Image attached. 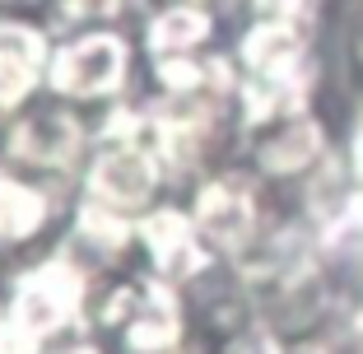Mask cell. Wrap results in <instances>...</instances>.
<instances>
[{
    "instance_id": "cell-1",
    "label": "cell",
    "mask_w": 363,
    "mask_h": 354,
    "mask_svg": "<svg viewBox=\"0 0 363 354\" xmlns=\"http://www.w3.org/2000/svg\"><path fill=\"white\" fill-rule=\"evenodd\" d=\"M89 322L112 336L117 354H177L186 336V303L177 284L159 275L117 280L103 299H94Z\"/></svg>"
},
{
    "instance_id": "cell-13",
    "label": "cell",
    "mask_w": 363,
    "mask_h": 354,
    "mask_svg": "<svg viewBox=\"0 0 363 354\" xmlns=\"http://www.w3.org/2000/svg\"><path fill=\"white\" fill-rule=\"evenodd\" d=\"M214 354H294V350L284 345V331H275L270 322H247L233 326Z\"/></svg>"
},
{
    "instance_id": "cell-15",
    "label": "cell",
    "mask_w": 363,
    "mask_h": 354,
    "mask_svg": "<svg viewBox=\"0 0 363 354\" xmlns=\"http://www.w3.org/2000/svg\"><path fill=\"white\" fill-rule=\"evenodd\" d=\"M321 0H252L257 19H284V23H312Z\"/></svg>"
},
{
    "instance_id": "cell-16",
    "label": "cell",
    "mask_w": 363,
    "mask_h": 354,
    "mask_svg": "<svg viewBox=\"0 0 363 354\" xmlns=\"http://www.w3.org/2000/svg\"><path fill=\"white\" fill-rule=\"evenodd\" d=\"M186 5H205V10H214V5H219V0H186Z\"/></svg>"
},
{
    "instance_id": "cell-17",
    "label": "cell",
    "mask_w": 363,
    "mask_h": 354,
    "mask_svg": "<svg viewBox=\"0 0 363 354\" xmlns=\"http://www.w3.org/2000/svg\"><path fill=\"white\" fill-rule=\"evenodd\" d=\"M359 65H363V33H359Z\"/></svg>"
},
{
    "instance_id": "cell-14",
    "label": "cell",
    "mask_w": 363,
    "mask_h": 354,
    "mask_svg": "<svg viewBox=\"0 0 363 354\" xmlns=\"http://www.w3.org/2000/svg\"><path fill=\"white\" fill-rule=\"evenodd\" d=\"M0 354H47V341L33 336L5 303H0Z\"/></svg>"
},
{
    "instance_id": "cell-8",
    "label": "cell",
    "mask_w": 363,
    "mask_h": 354,
    "mask_svg": "<svg viewBox=\"0 0 363 354\" xmlns=\"http://www.w3.org/2000/svg\"><path fill=\"white\" fill-rule=\"evenodd\" d=\"M56 43L28 19H0V117H19L47 89Z\"/></svg>"
},
{
    "instance_id": "cell-5",
    "label": "cell",
    "mask_w": 363,
    "mask_h": 354,
    "mask_svg": "<svg viewBox=\"0 0 363 354\" xmlns=\"http://www.w3.org/2000/svg\"><path fill=\"white\" fill-rule=\"evenodd\" d=\"M186 210H191L201 238L210 243V252L219 261H242L266 233L257 177H247V172H214V177H205L191 192Z\"/></svg>"
},
{
    "instance_id": "cell-10",
    "label": "cell",
    "mask_w": 363,
    "mask_h": 354,
    "mask_svg": "<svg viewBox=\"0 0 363 354\" xmlns=\"http://www.w3.org/2000/svg\"><path fill=\"white\" fill-rule=\"evenodd\" d=\"M56 182L28 177V172L0 163V247H28L56 224Z\"/></svg>"
},
{
    "instance_id": "cell-6",
    "label": "cell",
    "mask_w": 363,
    "mask_h": 354,
    "mask_svg": "<svg viewBox=\"0 0 363 354\" xmlns=\"http://www.w3.org/2000/svg\"><path fill=\"white\" fill-rule=\"evenodd\" d=\"M84 196L103 201L121 215L140 219L145 210H154V196L168 182L163 163L154 159V150L145 145V131L130 140H94V150L84 159Z\"/></svg>"
},
{
    "instance_id": "cell-4",
    "label": "cell",
    "mask_w": 363,
    "mask_h": 354,
    "mask_svg": "<svg viewBox=\"0 0 363 354\" xmlns=\"http://www.w3.org/2000/svg\"><path fill=\"white\" fill-rule=\"evenodd\" d=\"M130 65H135V52H130L126 38L107 23H94V28H79L75 38L56 43L52 70H47V94L70 103V108L112 103L126 89Z\"/></svg>"
},
{
    "instance_id": "cell-2",
    "label": "cell",
    "mask_w": 363,
    "mask_h": 354,
    "mask_svg": "<svg viewBox=\"0 0 363 354\" xmlns=\"http://www.w3.org/2000/svg\"><path fill=\"white\" fill-rule=\"evenodd\" d=\"M5 308L28 326L33 336H43L47 345L61 336H75L79 326L94 317V284H89V266L56 247L52 257L23 266L10 280V299Z\"/></svg>"
},
{
    "instance_id": "cell-11",
    "label": "cell",
    "mask_w": 363,
    "mask_h": 354,
    "mask_svg": "<svg viewBox=\"0 0 363 354\" xmlns=\"http://www.w3.org/2000/svg\"><path fill=\"white\" fill-rule=\"evenodd\" d=\"M135 247V219L112 210L103 201H89L79 196L75 215H70V238H65V252H75L84 266H112Z\"/></svg>"
},
{
    "instance_id": "cell-12",
    "label": "cell",
    "mask_w": 363,
    "mask_h": 354,
    "mask_svg": "<svg viewBox=\"0 0 363 354\" xmlns=\"http://www.w3.org/2000/svg\"><path fill=\"white\" fill-rule=\"evenodd\" d=\"M210 43H214V10H205V5L163 0L159 10L145 19V52H150V61L210 52Z\"/></svg>"
},
{
    "instance_id": "cell-9",
    "label": "cell",
    "mask_w": 363,
    "mask_h": 354,
    "mask_svg": "<svg viewBox=\"0 0 363 354\" xmlns=\"http://www.w3.org/2000/svg\"><path fill=\"white\" fill-rule=\"evenodd\" d=\"M252 135H257L252 163L270 182H298V177H308V172H317L326 163V131H321V121L312 112L275 121V126L252 131Z\"/></svg>"
},
{
    "instance_id": "cell-3",
    "label": "cell",
    "mask_w": 363,
    "mask_h": 354,
    "mask_svg": "<svg viewBox=\"0 0 363 354\" xmlns=\"http://www.w3.org/2000/svg\"><path fill=\"white\" fill-rule=\"evenodd\" d=\"M89 150H94V126L79 117V108L56 98V103H33L19 117H10L0 163L61 187L75 168H84Z\"/></svg>"
},
{
    "instance_id": "cell-7",
    "label": "cell",
    "mask_w": 363,
    "mask_h": 354,
    "mask_svg": "<svg viewBox=\"0 0 363 354\" xmlns=\"http://www.w3.org/2000/svg\"><path fill=\"white\" fill-rule=\"evenodd\" d=\"M135 252L145 257L150 275L168 280V284H201L205 275L214 270V252L210 243L201 238L191 210L182 205H154L135 219Z\"/></svg>"
}]
</instances>
